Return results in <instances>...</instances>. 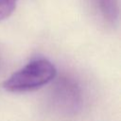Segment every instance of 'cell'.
Here are the masks:
<instances>
[{"label": "cell", "mask_w": 121, "mask_h": 121, "mask_svg": "<svg viewBox=\"0 0 121 121\" xmlns=\"http://www.w3.org/2000/svg\"><path fill=\"white\" fill-rule=\"evenodd\" d=\"M56 74V68L50 60L34 59L9 76L4 81L3 88L9 93L34 91L51 82Z\"/></svg>", "instance_id": "1"}, {"label": "cell", "mask_w": 121, "mask_h": 121, "mask_svg": "<svg viewBox=\"0 0 121 121\" xmlns=\"http://www.w3.org/2000/svg\"><path fill=\"white\" fill-rule=\"evenodd\" d=\"M50 101L53 108L62 114H75L82 105V92L78 83L72 78L63 76L52 87Z\"/></svg>", "instance_id": "2"}, {"label": "cell", "mask_w": 121, "mask_h": 121, "mask_svg": "<svg viewBox=\"0 0 121 121\" xmlns=\"http://www.w3.org/2000/svg\"><path fill=\"white\" fill-rule=\"evenodd\" d=\"M99 11L108 23L114 25L119 17V0H95Z\"/></svg>", "instance_id": "3"}, {"label": "cell", "mask_w": 121, "mask_h": 121, "mask_svg": "<svg viewBox=\"0 0 121 121\" xmlns=\"http://www.w3.org/2000/svg\"><path fill=\"white\" fill-rule=\"evenodd\" d=\"M18 0H0V21L8 18L14 10Z\"/></svg>", "instance_id": "4"}]
</instances>
